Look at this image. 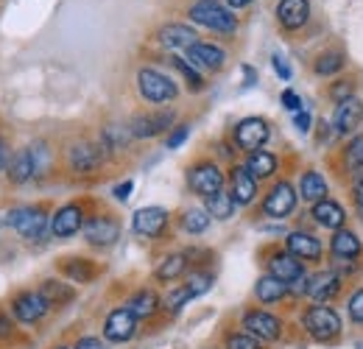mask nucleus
<instances>
[{
	"label": "nucleus",
	"mask_w": 363,
	"mask_h": 349,
	"mask_svg": "<svg viewBox=\"0 0 363 349\" xmlns=\"http://www.w3.org/2000/svg\"><path fill=\"white\" fill-rule=\"evenodd\" d=\"M177 112L174 109H157V112H137L129 121V131L137 140H151L157 134H165L168 129H174Z\"/></svg>",
	"instance_id": "obj_7"
},
{
	"label": "nucleus",
	"mask_w": 363,
	"mask_h": 349,
	"mask_svg": "<svg viewBox=\"0 0 363 349\" xmlns=\"http://www.w3.org/2000/svg\"><path fill=\"white\" fill-rule=\"evenodd\" d=\"M187 291L193 294V299L196 297H201V294H207L210 288H213V274L210 271H204V268H193L190 274H187Z\"/></svg>",
	"instance_id": "obj_37"
},
{
	"label": "nucleus",
	"mask_w": 363,
	"mask_h": 349,
	"mask_svg": "<svg viewBox=\"0 0 363 349\" xmlns=\"http://www.w3.org/2000/svg\"><path fill=\"white\" fill-rule=\"evenodd\" d=\"M285 294H288V285H285L282 279L272 277V274H263V277L257 279V285H255V297H257L260 305H274V302H279Z\"/></svg>",
	"instance_id": "obj_29"
},
{
	"label": "nucleus",
	"mask_w": 363,
	"mask_h": 349,
	"mask_svg": "<svg viewBox=\"0 0 363 349\" xmlns=\"http://www.w3.org/2000/svg\"><path fill=\"white\" fill-rule=\"evenodd\" d=\"M126 307L135 313L137 318H151V316H154V313L162 307V299H160V297H157L151 288H140L135 297L126 302Z\"/></svg>",
	"instance_id": "obj_32"
},
{
	"label": "nucleus",
	"mask_w": 363,
	"mask_h": 349,
	"mask_svg": "<svg viewBox=\"0 0 363 349\" xmlns=\"http://www.w3.org/2000/svg\"><path fill=\"white\" fill-rule=\"evenodd\" d=\"M106 148L101 143H90V140H79L67 148V168L76 176H90L104 165Z\"/></svg>",
	"instance_id": "obj_5"
},
{
	"label": "nucleus",
	"mask_w": 363,
	"mask_h": 349,
	"mask_svg": "<svg viewBox=\"0 0 363 349\" xmlns=\"http://www.w3.org/2000/svg\"><path fill=\"white\" fill-rule=\"evenodd\" d=\"M187 17L210 31H218V34H235V28H238V17L216 0H196L187 9Z\"/></svg>",
	"instance_id": "obj_2"
},
{
	"label": "nucleus",
	"mask_w": 363,
	"mask_h": 349,
	"mask_svg": "<svg viewBox=\"0 0 363 349\" xmlns=\"http://www.w3.org/2000/svg\"><path fill=\"white\" fill-rule=\"evenodd\" d=\"M224 182H227V176L218 168V162H213V160H201V162H196V165L187 168V187L196 196H204L207 199V196L224 190Z\"/></svg>",
	"instance_id": "obj_4"
},
{
	"label": "nucleus",
	"mask_w": 363,
	"mask_h": 349,
	"mask_svg": "<svg viewBox=\"0 0 363 349\" xmlns=\"http://www.w3.org/2000/svg\"><path fill=\"white\" fill-rule=\"evenodd\" d=\"M6 176L11 184H26L31 179H37V168H34V157L28 148H20L11 154L9 160V168H6Z\"/></svg>",
	"instance_id": "obj_24"
},
{
	"label": "nucleus",
	"mask_w": 363,
	"mask_h": 349,
	"mask_svg": "<svg viewBox=\"0 0 363 349\" xmlns=\"http://www.w3.org/2000/svg\"><path fill=\"white\" fill-rule=\"evenodd\" d=\"M187 134H190V126H187V123H179V126H174V129H171V134L165 137V145H168L171 151H174V148H179L182 143L187 140Z\"/></svg>",
	"instance_id": "obj_43"
},
{
	"label": "nucleus",
	"mask_w": 363,
	"mask_h": 349,
	"mask_svg": "<svg viewBox=\"0 0 363 349\" xmlns=\"http://www.w3.org/2000/svg\"><path fill=\"white\" fill-rule=\"evenodd\" d=\"M305 330L311 338H316L321 344L338 338L341 333V316L327 305H313L308 313H305Z\"/></svg>",
	"instance_id": "obj_6"
},
{
	"label": "nucleus",
	"mask_w": 363,
	"mask_h": 349,
	"mask_svg": "<svg viewBox=\"0 0 363 349\" xmlns=\"http://www.w3.org/2000/svg\"><path fill=\"white\" fill-rule=\"evenodd\" d=\"M285 246L299 260H321V243H318L316 235H311V232H302V229L291 232L285 238Z\"/></svg>",
	"instance_id": "obj_22"
},
{
	"label": "nucleus",
	"mask_w": 363,
	"mask_h": 349,
	"mask_svg": "<svg viewBox=\"0 0 363 349\" xmlns=\"http://www.w3.org/2000/svg\"><path fill=\"white\" fill-rule=\"evenodd\" d=\"M6 226H11L23 240L28 243H40L45 240V235L50 232V216L43 204H20V207H11L6 216Z\"/></svg>",
	"instance_id": "obj_1"
},
{
	"label": "nucleus",
	"mask_w": 363,
	"mask_h": 349,
	"mask_svg": "<svg viewBox=\"0 0 363 349\" xmlns=\"http://www.w3.org/2000/svg\"><path fill=\"white\" fill-rule=\"evenodd\" d=\"M235 207L238 204H235V199H232L229 190H218V193H213V196L204 199V210L216 221H229L235 216Z\"/></svg>",
	"instance_id": "obj_33"
},
{
	"label": "nucleus",
	"mask_w": 363,
	"mask_h": 349,
	"mask_svg": "<svg viewBox=\"0 0 363 349\" xmlns=\"http://www.w3.org/2000/svg\"><path fill=\"white\" fill-rule=\"evenodd\" d=\"M344 165L350 171H361L363 168V134H355L347 148H344Z\"/></svg>",
	"instance_id": "obj_38"
},
{
	"label": "nucleus",
	"mask_w": 363,
	"mask_h": 349,
	"mask_svg": "<svg viewBox=\"0 0 363 349\" xmlns=\"http://www.w3.org/2000/svg\"><path fill=\"white\" fill-rule=\"evenodd\" d=\"M363 121V101L361 98H347L335 106V118H333V126H335V134H350L361 126Z\"/></svg>",
	"instance_id": "obj_20"
},
{
	"label": "nucleus",
	"mask_w": 363,
	"mask_h": 349,
	"mask_svg": "<svg viewBox=\"0 0 363 349\" xmlns=\"http://www.w3.org/2000/svg\"><path fill=\"white\" fill-rule=\"evenodd\" d=\"M187 62H190L193 67H199V70L218 73V70L227 65V50L213 43H196L187 48Z\"/></svg>",
	"instance_id": "obj_16"
},
{
	"label": "nucleus",
	"mask_w": 363,
	"mask_h": 349,
	"mask_svg": "<svg viewBox=\"0 0 363 349\" xmlns=\"http://www.w3.org/2000/svg\"><path fill=\"white\" fill-rule=\"evenodd\" d=\"M361 238L355 235V232H350V229H338L335 235H333V240H330V252L338 257V260H355L358 255H361Z\"/></svg>",
	"instance_id": "obj_27"
},
{
	"label": "nucleus",
	"mask_w": 363,
	"mask_h": 349,
	"mask_svg": "<svg viewBox=\"0 0 363 349\" xmlns=\"http://www.w3.org/2000/svg\"><path fill=\"white\" fill-rule=\"evenodd\" d=\"M224 349H263V344L249 333H229Z\"/></svg>",
	"instance_id": "obj_42"
},
{
	"label": "nucleus",
	"mask_w": 363,
	"mask_h": 349,
	"mask_svg": "<svg viewBox=\"0 0 363 349\" xmlns=\"http://www.w3.org/2000/svg\"><path fill=\"white\" fill-rule=\"evenodd\" d=\"M311 20V3L308 0H279L277 3V23L285 31H299Z\"/></svg>",
	"instance_id": "obj_18"
},
{
	"label": "nucleus",
	"mask_w": 363,
	"mask_h": 349,
	"mask_svg": "<svg viewBox=\"0 0 363 349\" xmlns=\"http://www.w3.org/2000/svg\"><path fill=\"white\" fill-rule=\"evenodd\" d=\"M137 92L143 101L148 104H171L177 95H179V87L171 76H165L162 70L157 67H143L137 73Z\"/></svg>",
	"instance_id": "obj_3"
},
{
	"label": "nucleus",
	"mask_w": 363,
	"mask_h": 349,
	"mask_svg": "<svg viewBox=\"0 0 363 349\" xmlns=\"http://www.w3.org/2000/svg\"><path fill=\"white\" fill-rule=\"evenodd\" d=\"M269 137H272V129H269V123H266L263 118H243V121L235 126V131H232L235 145H238L240 151H246V154L260 151V148L269 143Z\"/></svg>",
	"instance_id": "obj_8"
},
{
	"label": "nucleus",
	"mask_w": 363,
	"mask_h": 349,
	"mask_svg": "<svg viewBox=\"0 0 363 349\" xmlns=\"http://www.w3.org/2000/svg\"><path fill=\"white\" fill-rule=\"evenodd\" d=\"M59 271L70 282H82V285H87V282H92L98 277V265L87 260V257H65V260L59 262Z\"/></svg>",
	"instance_id": "obj_26"
},
{
	"label": "nucleus",
	"mask_w": 363,
	"mask_h": 349,
	"mask_svg": "<svg viewBox=\"0 0 363 349\" xmlns=\"http://www.w3.org/2000/svg\"><path fill=\"white\" fill-rule=\"evenodd\" d=\"M187 255L184 252H177V255H168V257H162V262L154 268V277L160 279V282H174V279H179L182 274L187 271Z\"/></svg>",
	"instance_id": "obj_34"
},
{
	"label": "nucleus",
	"mask_w": 363,
	"mask_h": 349,
	"mask_svg": "<svg viewBox=\"0 0 363 349\" xmlns=\"http://www.w3.org/2000/svg\"><path fill=\"white\" fill-rule=\"evenodd\" d=\"M330 95H333V98H335L338 104H341V101H347V98H352V82H347V79H341V82H338L335 87L330 89Z\"/></svg>",
	"instance_id": "obj_46"
},
{
	"label": "nucleus",
	"mask_w": 363,
	"mask_h": 349,
	"mask_svg": "<svg viewBox=\"0 0 363 349\" xmlns=\"http://www.w3.org/2000/svg\"><path fill=\"white\" fill-rule=\"evenodd\" d=\"M352 199H355L358 210H363V171L355 174V179H352Z\"/></svg>",
	"instance_id": "obj_50"
},
{
	"label": "nucleus",
	"mask_w": 363,
	"mask_h": 349,
	"mask_svg": "<svg viewBox=\"0 0 363 349\" xmlns=\"http://www.w3.org/2000/svg\"><path fill=\"white\" fill-rule=\"evenodd\" d=\"M84 207L82 204H65L50 216V235L53 238H73L76 232L84 229Z\"/></svg>",
	"instance_id": "obj_14"
},
{
	"label": "nucleus",
	"mask_w": 363,
	"mask_h": 349,
	"mask_svg": "<svg viewBox=\"0 0 363 349\" xmlns=\"http://www.w3.org/2000/svg\"><path fill=\"white\" fill-rule=\"evenodd\" d=\"M327 179L318 174V171H305L302 179H299V196L311 204H316L321 199H327Z\"/></svg>",
	"instance_id": "obj_31"
},
{
	"label": "nucleus",
	"mask_w": 363,
	"mask_h": 349,
	"mask_svg": "<svg viewBox=\"0 0 363 349\" xmlns=\"http://www.w3.org/2000/svg\"><path fill=\"white\" fill-rule=\"evenodd\" d=\"M294 210H296V190L291 187V182H277L263 201V213L269 218H288Z\"/></svg>",
	"instance_id": "obj_15"
},
{
	"label": "nucleus",
	"mask_w": 363,
	"mask_h": 349,
	"mask_svg": "<svg viewBox=\"0 0 363 349\" xmlns=\"http://www.w3.org/2000/svg\"><path fill=\"white\" fill-rule=\"evenodd\" d=\"M350 316H352V321H361L363 324V288L350 297Z\"/></svg>",
	"instance_id": "obj_45"
},
{
	"label": "nucleus",
	"mask_w": 363,
	"mask_h": 349,
	"mask_svg": "<svg viewBox=\"0 0 363 349\" xmlns=\"http://www.w3.org/2000/svg\"><path fill=\"white\" fill-rule=\"evenodd\" d=\"M229 184H232L229 193H232V199H235L238 207H246V204L255 201V196H257V179L246 171V165H232Z\"/></svg>",
	"instance_id": "obj_17"
},
{
	"label": "nucleus",
	"mask_w": 363,
	"mask_h": 349,
	"mask_svg": "<svg viewBox=\"0 0 363 349\" xmlns=\"http://www.w3.org/2000/svg\"><path fill=\"white\" fill-rule=\"evenodd\" d=\"M9 160H11V148H9L6 137L0 134V174H6V168H9Z\"/></svg>",
	"instance_id": "obj_51"
},
{
	"label": "nucleus",
	"mask_w": 363,
	"mask_h": 349,
	"mask_svg": "<svg viewBox=\"0 0 363 349\" xmlns=\"http://www.w3.org/2000/svg\"><path fill=\"white\" fill-rule=\"evenodd\" d=\"M132 190H135V182H132V179H126V182L115 184V190H112V193H115V199H118V201H126V199L132 196Z\"/></svg>",
	"instance_id": "obj_48"
},
{
	"label": "nucleus",
	"mask_w": 363,
	"mask_h": 349,
	"mask_svg": "<svg viewBox=\"0 0 363 349\" xmlns=\"http://www.w3.org/2000/svg\"><path fill=\"white\" fill-rule=\"evenodd\" d=\"M174 67L179 70L182 76L187 79V84L193 89H201L204 87V79H201V73H199V67H193L187 59H179V56H174Z\"/></svg>",
	"instance_id": "obj_40"
},
{
	"label": "nucleus",
	"mask_w": 363,
	"mask_h": 349,
	"mask_svg": "<svg viewBox=\"0 0 363 349\" xmlns=\"http://www.w3.org/2000/svg\"><path fill=\"white\" fill-rule=\"evenodd\" d=\"M243 330L249 333V336H255L257 341H277L279 336H282V321L269 313V310H246L243 313Z\"/></svg>",
	"instance_id": "obj_12"
},
{
	"label": "nucleus",
	"mask_w": 363,
	"mask_h": 349,
	"mask_svg": "<svg viewBox=\"0 0 363 349\" xmlns=\"http://www.w3.org/2000/svg\"><path fill=\"white\" fill-rule=\"evenodd\" d=\"M28 151H31V157H34L37 179H40V176H45L48 168H50V148H48L45 143H34V145H28Z\"/></svg>",
	"instance_id": "obj_41"
},
{
	"label": "nucleus",
	"mask_w": 363,
	"mask_h": 349,
	"mask_svg": "<svg viewBox=\"0 0 363 349\" xmlns=\"http://www.w3.org/2000/svg\"><path fill=\"white\" fill-rule=\"evenodd\" d=\"M157 40L160 45H165L168 50H187L190 45H196V31L190 28V26H182V23H168V26H162L160 28V34H157Z\"/></svg>",
	"instance_id": "obj_23"
},
{
	"label": "nucleus",
	"mask_w": 363,
	"mask_h": 349,
	"mask_svg": "<svg viewBox=\"0 0 363 349\" xmlns=\"http://www.w3.org/2000/svg\"><path fill=\"white\" fill-rule=\"evenodd\" d=\"M296 129H299V131H311V115H308V112H302V109L296 112Z\"/></svg>",
	"instance_id": "obj_53"
},
{
	"label": "nucleus",
	"mask_w": 363,
	"mask_h": 349,
	"mask_svg": "<svg viewBox=\"0 0 363 349\" xmlns=\"http://www.w3.org/2000/svg\"><path fill=\"white\" fill-rule=\"evenodd\" d=\"M229 9H246V6H252V0H227Z\"/></svg>",
	"instance_id": "obj_54"
},
{
	"label": "nucleus",
	"mask_w": 363,
	"mask_h": 349,
	"mask_svg": "<svg viewBox=\"0 0 363 349\" xmlns=\"http://www.w3.org/2000/svg\"><path fill=\"white\" fill-rule=\"evenodd\" d=\"M37 291L45 297V302L50 307H62L76 299V288L67 285V282H62V279H43V285Z\"/></svg>",
	"instance_id": "obj_28"
},
{
	"label": "nucleus",
	"mask_w": 363,
	"mask_h": 349,
	"mask_svg": "<svg viewBox=\"0 0 363 349\" xmlns=\"http://www.w3.org/2000/svg\"><path fill=\"white\" fill-rule=\"evenodd\" d=\"M190 299H193V294L187 291V285H179V288H174V291H171V294L162 299V307H165L171 316H177V313H179L182 307L187 305Z\"/></svg>",
	"instance_id": "obj_39"
},
{
	"label": "nucleus",
	"mask_w": 363,
	"mask_h": 349,
	"mask_svg": "<svg viewBox=\"0 0 363 349\" xmlns=\"http://www.w3.org/2000/svg\"><path fill=\"white\" fill-rule=\"evenodd\" d=\"M14 333H17L14 318H11L6 310H0V341H11V338H14Z\"/></svg>",
	"instance_id": "obj_44"
},
{
	"label": "nucleus",
	"mask_w": 363,
	"mask_h": 349,
	"mask_svg": "<svg viewBox=\"0 0 363 349\" xmlns=\"http://www.w3.org/2000/svg\"><path fill=\"white\" fill-rule=\"evenodd\" d=\"M137 324L140 318L129 307H115L104 321V338L112 344H126L137 336Z\"/></svg>",
	"instance_id": "obj_11"
},
{
	"label": "nucleus",
	"mask_w": 363,
	"mask_h": 349,
	"mask_svg": "<svg viewBox=\"0 0 363 349\" xmlns=\"http://www.w3.org/2000/svg\"><path fill=\"white\" fill-rule=\"evenodd\" d=\"M168 210L165 207H140L135 216H132V229L140 238H148V240H157L162 238V232L168 229Z\"/></svg>",
	"instance_id": "obj_13"
},
{
	"label": "nucleus",
	"mask_w": 363,
	"mask_h": 349,
	"mask_svg": "<svg viewBox=\"0 0 363 349\" xmlns=\"http://www.w3.org/2000/svg\"><path fill=\"white\" fill-rule=\"evenodd\" d=\"M279 101H282V106H285V109H291V112H299V109H302V98H299L294 89H285Z\"/></svg>",
	"instance_id": "obj_47"
},
{
	"label": "nucleus",
	"mask_w": 363,
	"mask_h": 349,
	"mask_svg": "<svg viewBox=\"0 0 363 349\" xmlns=\"http://www.w3.org/2000/svg\"><path fill=\"white\" fill-rule=\"evenodd\" d=\"M84 240L90 246H98V249H106L112 243H118L121 238V221L109 213H101V216H90L87 223H84Z\"/></svg>",
	"instance_id": "obj_9"
},
{
	"label": "nucleus",
	"mask_w": 363,
	"mask_h": 349,
	"mask_svg": "<svg viewBox=\"0 0 363 349\" xmlns=\"http://www.w3.org/2000/svg\"><path fill=\"white\" fill-rule=\"evenodd\" d=\"M50 305L45 302V297L40 291H20L11 297V316L20 324H37L48 316Z\"/></svg>",
	"instance_id": "obj_10"
},
{
	"label": "nucleus",
	"mask_w": 363,
	"mask_h": 349,
	"mask_svg": "<svg viewBox=\"0 0 363 349\" xmlns=\"http://www.w3.org/2000/svg\"><path fill=\"white\" fill-rule=\"evenodd\" d=\"M246 171L255 176L257 182H263V179H269V176L277 174V157H274L272 151H252L249 157H246Z\"/></svg>",
	"instance_id": "obj_30"
},
{
	"label": "nucleus",
	"mask_w": 363,
	"mask_h": 349,
	"mask_svg": "<svg viewBox=\"0 0 363 349\" xmlns=\"http://www.w3.org/2000/svg\"><path fill=\"white\" fill-rule=\"evenodd\" d=\"M344 65H347V56L341 50H324L316 59L313 70H316V76H335L338 70H344Z\"/></svg>",
	"instance_id": "obj_36"
},
{
	"label": "nucleus",
	"mask_w": 363,
	"mask_h": 349,
	"mask_svg": "<svg viewBox=\"0 0 363 349\" xmlns=\"http://www.w3.org/2000/svg\"><path fill=\"white\" fill-rule=\"evenodd\" d=\"M210 221H213V216H210L204 207H190V210L182 213L179 223L187 235H204V232L210 229Z\"/></svg>",
	"instance_id": "obj_35"
},
{
	"label": "nucleus",
	"mask_w": 363,
	"mask_h": 349,
	"mask_svg": "<svg viewBox=\"0 0 363 349\" xmlns=\"http://www.w3.org/2000/svg\"><path fill=\"white\" fill-rule=\"evenodd\" d=\"M313 221H316L318 226H324V229H344V221H347V213H344V207L338 204V201H333V199H321L313 204Z\"/></svg>",
	"instance_id": "obj_25"
},
{
	"label": "nucleus",
	"mask_w": 363,
	"mask_h": 349,
	"mask_svg": "<svg viewBox=\"0 0 363 349\" xmlns=\"http://www.w3.org/2000/svg\"><path fill=\"white\" fill-rule=\"evenodd\" d=\"M269 274L277 277V279H282L285 285H294L296 279H302L305 277V265L299 257H294L291 252H277L269 257Z\"/></svg>",
	"instance_id": "obj_19"
},
{
	"label": "nucleus",
	"mask_w": 363,
	"mask_h": 349,
	"mask_svg": "<svg viewBox=\"0 0 363 349\" xmlns=\"http://www.w3.org/2000/svg\"><path fill=\"white\" fill-rule=\"evenodd\" d=\"M73 349H104V341H101V338H95V336H84V338H79V341H76V347Z\"/></svg>",
	"instance_id": "obj_52"
},
{
	"label": "nucleus",
	"mask_w": 363,
	"mask_h": 349,
	"mask_svg": "<svg viewBox=\"0 0 363 349\" xmlns=\"http://www.w3.org/2000/svg\"><path fill=\"white\" fill-rule=\"evenodd\" d=\"M338 291H341V277L335 271H318L313 277H308V297L318 305L335 299Z\"/></svg>",
	"instance_id": "obj_21"
},
{
	"label": "nucleus",
	"mask_w": 363,
	"mask_h": 349,
	"mask_svg": "<svg viewBox=\"0 0 363 349\" xmlns=\"http://www.w3.org/2000/svg\"><path fill=\"white\" fill-rule=\"evenodd\" d=\"M53 349H67V347H53Z\"/></svg>",
	"instance_id": "obj_55"
},
{
	"label": "nucleus",
	"mask_w": 363,
	"mask_h": 349,
	"mask_svg": "<svg viewBox=\"0 0 363 349\" xmlns=\"http://www.w3.org/2000/svg\"><path fill=\"white\" fill-rule=\"evenodd\" d=\"M272 62H274V70H277V76H279L282 82H288V79H291V67H288V62H285L279 53H274Z\"/></svg>",
	"instance_id": "obj_49"
}]
</instances>
